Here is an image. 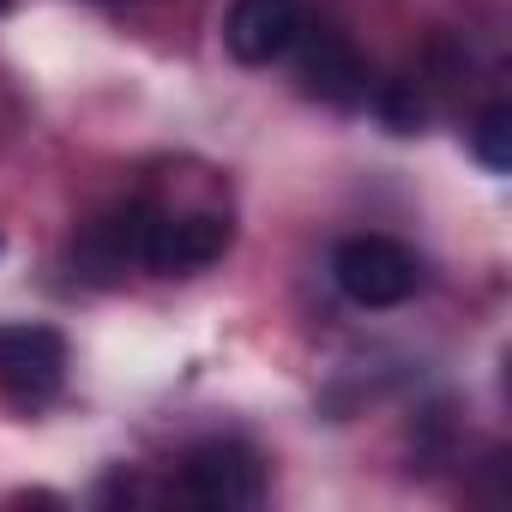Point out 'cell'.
I'll return each mask as SVG.
<instances>
[{"mask_svg":"<svg viewBox=\"0 0 512 512\" xmlns=\"http://www.w3.org/2000/svg\"><path fill=\"white\" fill-rule=\"evenodd\" d=\"M470 145H476V157H482V169H494V175H506V169H512V109H506V103H494V109H482V121H476V133H470Z\"/></svg>","mask_w":512,"mask_h":512,"instance_id":"cell-9","label":"cell"},{"mask_svg":"<svg viewBox=\"0 0 512 512\" xmlns=\"http://www.w3.org/2000/svg\"><path fill=\"white\" fill-rule=\"evenodd\" d=\"M67 380V338L55 326H0V398L13 410H43Z\"/></svg>","mask_w":512,"mask_h":512,"instance_id":"cell-3","label":"cell"},{"mask_svg":"<svg viewBox=\"0 0 512 512\" xmlns=\"http://www.w3.org/2000/svg\"><path fill=\"white\" fill-rule=\"evenodd\" d=\"M229 247V223L211 217V211H157L151 205V223H145V272L157 278H187V272H205L211 260H223Z\"/></svg>","mask_w":512,"mask_h":512,"instance_id":"cell-5","label":"cell"},{"mask_svg":"<svg viewBox=\"0 0 512 512\" xmlns=\"http://www.w3.org/2000/svg\"><path fill=\"white\" fill-rule=\"evenodd\" d=\"M308 25V7L302 0H229L223 13V49L241 61V67H272L296 49Z\"/></svg>","mask_w":512,"mask_h":512,"instance_id":"cell-6","label":"cell"},{"mask_svg":"<svg viewBox=\"0 0 512 512\" xmlns=\"http://www.w3.org/2000/svg\"><path fill=\"white\" fill-rule=\"evenodd\" d=\"M296 79H302V91L308 97H320V103H332V109H362L368 103V91H374V73H368V61H362V49L344 37V31H314V25H302V37H296Z\"/></svg>","mask_w":512,"mask_h":512,"instance_id":"cell-4","label":"cell"},{"mask_svg":"<svg viewBox=\"0 0 512 512\" xmlns=\"http://www.w3.org/2000/svg\"><path fill=\"white\" fill-rule=\"evenodd\" d=\"M332 284L356 308H398L422 290V266L392 235H350L332 247Z\"/></svg>","mask_w":512,"mask_h":512,"instance_id":"cell-1","label":"cell"},{"mask_svg":"<svg viewBox=\"0 0 512 512\" xmlns=\"http://www.w3.org/2000/svg\"><path fill=\"white\" fill-rule=\"evenodd\" d=\"M181 494L205 512H247L266 500V464L241 440H205L181 458Z\"/></svg>","mask_w":512,"mask_h":512,"instance_id":"cell-2","label":"cell"},{"mask_svg":"<svg viewBox=\"0 0 512 512\" xmlns=\"http://www.w3.org/2000/svg\"><path fill=\"white\" fill-rule=\"evenodd\" d=\"M7 7H13V0H0V13H7Z\"/></svg>","mask_w":512,"mask_h":512,"instance_id":"cell-10","label":"cell"},{"mask_svg":"<svg viewBox=\"0 0 512 512\" xmlns=\"http://www.w3.org/2000/svg\"><path fill=\"white\" fill-rule=\"evenodd\" d=\"M145 223H151V205H121V211L85 223L79 241H73V266H79V278H91V284L127 278V272L145 260Z\"/></svg>","mask_w":512,"mask_h":512,"instance_id":"cell-7","label":"cell"},{"mask_svg":"<svg viewBox=\"0 0 512 512\" xmlns=\"http://www.w3.org/2000/svg\"><path fill=\"white\" fill-rule=\"evenodd\" d=\"M368 103H374V115H380L392 133H422V121H428V103H422V91H416L410 79H386V85H374Z\"/></svg>","mask_w":512,"mask_h":512,"instance_id":"cell-8","label":"cell"}]
</instances>
